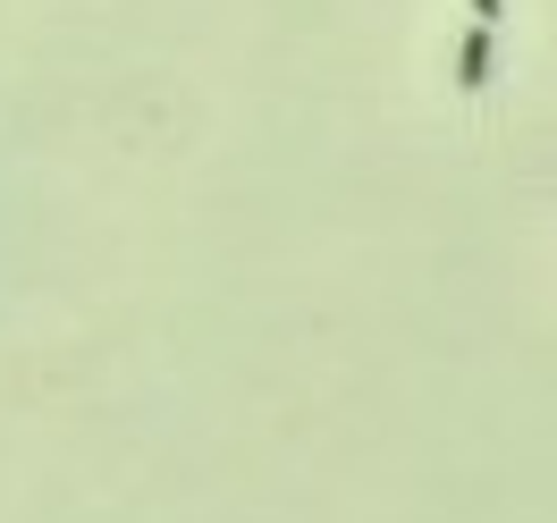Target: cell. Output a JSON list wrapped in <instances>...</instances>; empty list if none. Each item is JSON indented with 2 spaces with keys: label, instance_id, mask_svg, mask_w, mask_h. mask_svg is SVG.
Returning <instances> with one entry per match:
<instances>
[{
  "label": "cell",
  "instance_id": "cell-1",
  "mask_svg": "<svg viewBox=\"0 0 557 523\" xmlns=\"http://www.w3.org/2000/svg\"><path fill=\"white\" fill-rule=\"evenodd\" d=\"M456 85H490V26H473L456 42Z\"/></svg>",
  "mask_w": 557,
  "mask_h": 523
},
{
  "label": "cell",
  "instance_id": "cell-2",
  "mask_svg": "<svg viewBox=\"0 0 557 523\" xmlns=\"http://www.w3.org/2000/svg\"><path fill=\"white\" fill-rule=\"evenodd\" d=\"M473 17H482V26H498V17H507V0H473Z\"/></svg>",
  "mask_w": 557,
  "mask_h": 523
}]
</instances>
